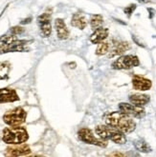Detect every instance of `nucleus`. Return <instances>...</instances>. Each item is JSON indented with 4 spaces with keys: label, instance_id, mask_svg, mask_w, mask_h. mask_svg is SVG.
I'll use <instances>...</instances> for the list:
<instances>
[{
    "label": "nucleus",
    "instance_id": "1",
    "mask_svg": "<svg viewBox=\"0 0 156 157\" xmlns=\"http://www.w3.org/2000/svg\"><path fill=\"white\" fill-rule=\"evenodd\" d=\"M105 122L107 126L115 128L124 133H130L136 128L135 122L129 117V115L124 113L123 112L107 113L105 116Z\"/></svg>",
    "mask_w": 156,
    "mask_h": 157
},
{
    "label": "nucleus",
    "instance_id": "2",
    "mask_svg": "<svg viewBox=\"0 0 156 157\" xmlns=\"http://www.w3.org/2000/svg\"><path fill=\"white\" fill-rule=\"evenodd\" d=\"M28 132L24 128L19 126L7 128L3 131L2 140L7 144L19 145L28 140Z\"/></svg>",
    "mask_w": 156,
    "mask_h": 157
},
{
    "label": "nucleus",
    "instance_id": "3",
    "mask_svg": "<svg viewBox=\"0 0 156 157\" xmlns=\"http://www.w3.org/2000/svg\"><path fill=\"white\" fill-rule=\"evenodd\" d=\"M96 132L101 138H103V139L111 140L116 144H125L126 141V138L124 135V132L107 125L98 126L96 128Z\"/></svg>",
    "mask_w": 156,
    "mask_h": 157
},
{
    "label": "nucleus",
    "instance_id": "4",
    "mask_svg": "<svg viewBox=\"0 0 156 157\" xmlns=\"http://www.w3.org/2000/svg\"><path fill=\"white\" fill-rule=\"evenodd\" d=\"M26 115L27 114H26L25 110L20 107H17L14 109H11V110H9V112H7L3 116V120H4V122L9 126L17 127L25 122Z\"/></svg>",
    "mask_w": 156,
    "mask_h": 157
},
{
    "label": "nucleus",
    "instance_id": "5",
    "mask_svg": "<svg viewBox=\"0 0 156 157\" xmlns=\"http://www.w3.org/2000/svg\"><path fill=\"white\" fill-rule=\"evenodd\" d=\"M78 135H79V138L86 144H91V145H95V146H98V147H105L107 146V141L105 139H103V138L100 137L97 138L91 130L89 128H80L78 132Z\"/></svg>",
    "mask_w": 156,
    "mask_h": 157
},
{
    "label": "nucleus",
    "instance_id": "6",
    "mask_svg": "<svg viewBox=\"0 0 156 157\" xmlns=\"http://www.w3.org/2000/svg\"><path fill=\"white\" fill-rule=\"evenodd\" d=\"M139 64V58L135 55H124L112 64V68L115 70H128L138 66Z\"/></svg>",
    "mask_w": 156,
    "mask_h": 157
},
{
    "label": "nucleus",
    "instance_id": "7",
    "mask_svg": "<svg viewBox=\"0 0 156 157\" xmlns=\"http://www.w3.org/2000/svg\"><path fill=\"white\" fill-rule=\"evenodd\" d=\"M119 109H120V110L123 112L124 113L129 115V116L136 117V118H142L146 114L145 109L142 107L136 106L133 104L131 105L128 103H120L119 104Z\"/></svg>",
    "mask_w": 156,
    "mask_h": 157
},
{
    "label": "nucleus",
    "instance_id": "8",
    "mask_svg": "<svg viewBox=\"0 0 156 157\" xmlns=\"http://www.w3.org/2000/svg\"><path fill=\"white\" fill-rule=\"evenodd\" d=\"M32 41H27V40H14L12 43L5 45V46H0V53H6V52H25L27 51L26 45L31 43Z\"/></svg>",
    "mask_w": 156,
    "mask_h": 157
},
{
    "label": "nucleus",
    "instance_id": "9",
    "mask_svg": "<svg viewBox=\"0 0 156 157\" xmlns=\"http://www.w3.org/2000/svg\"><path fill=\"white\" fill-rule=\"evenodd\" d=\"M38 24L40 28V32L44 37H48L52 33L51 27V13H44L38 17Z\"/></svg>",
    "mask_w": 156,
    "mask_h": 157
},
{
    "label": "nucleus",
    "instance_id": "10",
    "mask_svg": "<svg viewBox=\"0 0 156 157\" xmlns=\"http://www.w3.org/2000/svg\"><path fill=\"white\" fill-rule=\"evenodd\" d=\"M31 150L30 147L26 144H19V146H13V147H7L5 155L6 156H24V155H28L30 154Z\"/></svg>",
    "mask_w": 156,
    "mask_h": 157
},
{
    "label": "nucleus",
    "instance_id": "11",
    "mask_svg": "<svg viewBox=\"0 0 156 157\" xmlns=\"http://www.w3.org/2000/svg\"><path fill=\"white\" fill-rule=\"evenodd\" d=\"M19 100L16 91L13 89L4 88L0 89V104L1 103H9L14 102V101Z\"/></svg>",
    "mask_w": 156,
    "mask_h": 157
},
{
    "label": "nucleus",
    "instance_id": "12",
    "mask_svg": "<svg viewBox=\"0 0 156 157\" xmlns=\"http://www.w3.org/2000/svg\"><path fill=\"white\" fill-rule=\"evenodd\" d=\"M132 85L135 90H148L151 88V81L140 75H134L132 78Z\"/></svg>",
    "mask_w": 156,
    "mask_h": 157
},
{
    "label": "nucleus",
    "instance_id": "13",
    "mask_svg": "<svg viewBox=\"0 0 156 157\" xmlns=\"http://www.w3.org/2000/svg\"><path fill=\"white\" fill-rule=\"evenodd\" d=\"M55 28L58 33V37L61 40L67 39L69 36V30L65 25V22L61 18H58L55 20Z\"/></svg>",
    "mask_w": 156,
    "mask_h": 157
},
{
    "label": "nucleus",
    "instance_id": "14",
    "mask_svg": "<svg viewBox=\"0 0 156 157\" xmlns=\"http://www.w3.org/2000/svg\"><path fill=\"white\" fill-rule=\"evenodd\" d=\"M107 36H108V30L105 29V28L100 27L98 29H96L95 32L91 34L90 41L93 44H99L101 42H103Z\"/></svg>",
    "mask_w": 156,
    "mask_h": 157
},
{
    "label": "nucleus",
    "instance_id": "15",
    "mask_svg": "<svg viewBox=\"0 0 156 157\" xmlns=\"http://www.w3.org/2000/svg\"><path fill=\"white\" fill-rule=\"evenodd\" d=\"M129 49H130V45L128 42H118L114 44V48L108 53L107 56L109 58H111V57L117 56V55H121Z\"/></svg>",
    "mask_w": 156,
    "mask_h": 157
},
{
    "label": "nucleus",
    "instance_id": "16",
    "mask_svg": "<svg viewBox=\"0 0 156 157\" xmlns=\"http://www.w3.org/2000/svg\"><path fill=\"white\" fill-rule=\"evenodd\" d=\"M71 25L73 27H76L80 30L85 29V27L87 26V20L84 14L81 13H74L72 16L71 20Z\"/></svg>",
    "mask_w": 156,
    "mask_h": 157
},
{
    "label": "nucleus",
    "instance_id": "17",
    "mask_svg": "<svg viewBox=\"0 0 156 157\" xmlns=\"http://www.w3.org/2000/svg\"><path fill=\"white\" fill-rule=\"evenodd\" d=\"M129 101L133 105L143 107L144 105L148 104L150 102V96L146 94H134L129 95Z\"/></svg>",
    "mask_w": 156,
    "mask_h": 157
},
{
    "label": "nucleus",
    "instance_id": "18",
    "mask_svg": "<svg viewBox=\"0 0 156 157\" xmlns=\"http://www.w3.org/2000/svg\"><path fill=\"white\" fill-rule=\"evenodd\" d=\"M11 71V64L9 62H0V80H5L9 77Z\"/></svg>",
    "mask_w": 156,
    "mask_h": 157
},
{
    "label": "nucleus",
    "instance_id": "19",
    "mask_svg": "<svg viewBox=\"0 0 156 157\" xmlns=\"http://www.w3.org/2000/svg\"><path fill=\"white\" fill-rule=\"evenodd\" d=\"M104 23V18L101 14H93L90 18V26L93 30L100 28Z\"/></svg>",
    "mask_w": 156,
    "mask_h": 157
},
{
    "label": "nucleus",
    "instance_id": "20",
    "mask_svg": "<svg viewBox=\"0 0 156 157\" xmlns=\"http://www.w3.org/2000/svg\"><path fill=\"white\" fill-rule=\"evenodd\" d=\"M134 146H135L136 149L141 152H150L151 151V147H150V145L142 139L137 140L134 143Z\"/></svg>",
    "mask_w": 156,
    "mask_h": 157
},
{
    "label": "nucleus",
    "instance_id": "21",
    "mask_svg": "<svg viewBox=\"0 0 156 157\" xmlns=\"http://www.w3.org/2000/svg\"><path fill=\"white\" fill-rule=\"evenodd\" d=\"M109 51V44L107 42H101L98 44V47L96 50V54L97 55H104L107 53Z\"/></svg>",
    "mask_w": 156,
    "mask_h": 157
},
{
    "label": "nucleus",
    "instance_id": "22",
    "mask_svg": "<svg viewBox=\"0 0 156 157\" xmlns=\"http://www.w3.org/2000/svg\"><path fill=\"white\" fill-rule=\"evenodd\" d=\"M135 10H136V5L135 4H130L129 6H127L126 8L124 9V13L126 14L127 17H130Z\"/></svg>",
    "mask_w": 156,
    "mask_h": 157
},
{
    "label": "nucleus",
    "instance_id": "23",
    "mask_svg": "<svg viewBox=\"0 0 156 157\" xmlns=\"http://www.w3.org/2000/svg\"><path fill=\"white\" fill-rule=\"evenodd\" d=\"M24 28L20 27V26H15V27H13L11 28V30H10V33L14 35H18V34H21L24 33Z\"/></svg>",
    "mask_w": 156,
    "mask_h": 157
},
{
    "label": "nucleus",
    "instance_id": "24",
    "mask_svg": "<svg viewBox=\"0 0 156 157\" xmlns=\"http://www.w3.org/2000/svg\"><path fill=\"white\" fill-rule=\"evenodd\" d=\"M132 39H133V41L137 44V45H139V46H141V47H145V45L140 41V40H138V39H137V37H136V36L135 35H132Z\"/></svg>",
    "mask_w": 156,
    "mask_h": 157
},
{
    "label": "nucleus",
    "instance_id": "25",
    "mask_svg": "<svg viewBox=\"0 0 156 157\" xmlns=\"http://www.w3.org/2000/svg\"><path fill=\"white\" fill-rule=\"evenodd\" d=\"M31 21H32V17H28V18H26V19H23L20 23H21L22 25H25V24H29V23H31Z\"/></svg>",
    "mask_w": 156,
    "mask_h": 157
},
{
    "label": "nucleus",
    "instance_id": "26",
    "mask_svg": "<svg viewBox=\"0 0 156 157\" xmlns=\"http://www.w3.org/2000/svg\"><path fill=\"white\" fill-rule=\"evenodd\" d=\"M148 11H149V13H150V18L151 19V18L154 16V13H155V11L153 10V9H150V8H149L148 9Z\"/></svg>",
    "mask_w": 156,
    "mask_h": 157
},
{
    "label": "nucleus",
    "instance_id": "27",
    "mask_svg": "<svg viewBox=\"0 0 156 157\" xmlns=\"http://www.w3.org/2000/svg\"><path fill=\"white\" fill-rule=\"evenodd\" d=\"M109 156H124V154H123V153L116 152V153H111V154H109Z\"/></svg>",
    "mask_w": 156,
    "mask_h": 157
},
{
    "label": "nucleus",
    "instance_id": "28",
    "mask_svg": "<svg viewBox=\"0 0 156 157\" xmlns=\"http://www.w3.org/2000/svg\"><path fill=\"white\" fill-rule=\"evenodd\" d=\"M138 1H140L141 3H148L150 2V0H138Z\"/></svg>",
    "mask_w": 156,
    "mask_h": 157
}]
</instances>
